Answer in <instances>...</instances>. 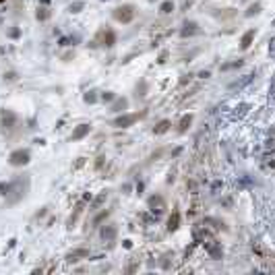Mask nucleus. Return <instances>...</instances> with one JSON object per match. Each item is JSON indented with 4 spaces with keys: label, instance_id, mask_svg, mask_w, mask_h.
I'll list each match as a JSON object with an SVG mask.
<instances>
[{
    "label": "nucleus",
    "instance_id": "nucleus-2",
    "mask_svg": "<svg viewBox=\"0 0 275 275\" xmlns=\"http://www.w3.org/2000/svg\"><path fill=\"white\" fill-rule=\"evenodd\" d=\"M137 118H139L137 114H132V116H122V118H118V120H116L114 124H116V126H128V124H132Z\"/></svg>",
    "mask_w": 275,
    "mask_h": 275
},
{
    "label": "nucleus",
    "instance_id": "nucleus-7",
    "mask_svg": "<svg viewBox=\"0 0 275 275\" xmlns=\"http://www.w3.org/2000/svg\"><path fill=\"white\" fill-rule=\"evenodd\" d=\"M172 11H174L172 2H163V4H161V12H172Z\"/></svg>",
    "mask_w": 275,
    "mask_h": 275
},
{
    "label": "nucleus",
    "instance_id": "nucleus-4",
    "mask_svg": "<svg viewBox=\"0 0 275 275\" xmlns=\"http://www.w3.org/2000/svg\"><path fill=\"white\" fill-rule=\"evenodd\" d=\"M85 132H89V126H87V124H81V128H77V132L72 135V139H81Z\"/></svg>",
    "mask_w": 275,
    "mask_h": 275
},
{
    "label": "nucleus",
    "instance_id": "nucleus-3",
    "mask_svg": "<svg viewBox=\"0 0 275 275\" xmlns=\"http://www.w3.org/2000/svg\"><path fill=\"white\" fill-rule=\"evenodd\" d=\"M252 37H254V31H252V29H250V31H246V33H244V37H242V44H240V46H242V50H246V48L250 46Z\"/></svg>",
    "mask_w": 275,
    "mask_h": 275
},
{
    "label": "nucleus",
    "instance_id": "nucleus-1",
    "mask_svg": "<svg viewBox=\"0 0 275 275\" xmlns=\"http://www.w3.org/2000/svg\"><path fill=\"white\" fill-rule=\"evenodd\" d=\"M27 159H29V153H27V151H17V153H12V155H11V161L15 163V166H19V163H27Z\"/></svg>",
    "mask_w": 275,
    "mask_h": 275
},
{
    "label": "nucleus",
    "instance_id": "nucleus-5",
    "mask_svg": "<svg viewBox=\"0 0 275 275\" xmlns=\"http://www.w3.org/2000/svg\"><path fill=\"white\" fill-rule=\"evenodd\" d=\"M190 120H193V116H184L182 122H180V130H186V126L190 124Z\"/></svg>",
    "mask_w": 275,
    "mask_h": 275
},
{
    "label": "nucleus",
    "instance_id": "nucleus-10",
    "mask_svg": "<svg viewBox=\"0 0 275 275\" xmlns=\"http://www.w3.org/2000/svg\"><path fill=\"white\" fill-rule=\"evenodd\" d=\"M252 12H259V6H250V8H248V12H246V15H252Z\"/></svg>",
    "mask_w": 275,
    "mask_h": 275
},
{
    "label": "nucleus",
    "instance_id": "nucleus-6",
    "mask_svg": "<svg viewBox=\"0 0 275 275\" xmlns=\"http://www.w3.org/2000/svg\"><path fill=\"white\" fill-rule=\"evenodd\" d=\"M114 234H116V230H114V228H108V230H103V232H102L103 238H114Z\"/></svg>",
    "mask_w": 275,
    "mask_h": 275
},
{
    "label": "nucleus",
    "instance_id": "nucleus-8",
    "mask_svg": "<svg viewBox=\"0 0 275 275\" xmlns=\"http://www.w3.org/2000/svg\"><path fill=\"white\" fill-rule=\"evenodd\" d=\"M168 126H170V122H168V120H163V122L157 126V130H155V132H157V135H159V132H166V130H168Z\"/></svg>",
    "mask_w": 275,
    "mask_h": 275
},
{
    "label": "nucleus",
    "instance_id": "nucleus-9",
    "mask_svg": "<svg viewBox=\"0 0 275 275\" xmlns=\"http://www.w3.org/2000/svg\"><path fill=\"white\" fill-rule=\"evenodd\" d=\"M176 223H178V215H174V217L170 219V230H176V228H178Z\"/></svg>",
    "mask_w": 275,
    "mask_h": 275
}]
</instances>
